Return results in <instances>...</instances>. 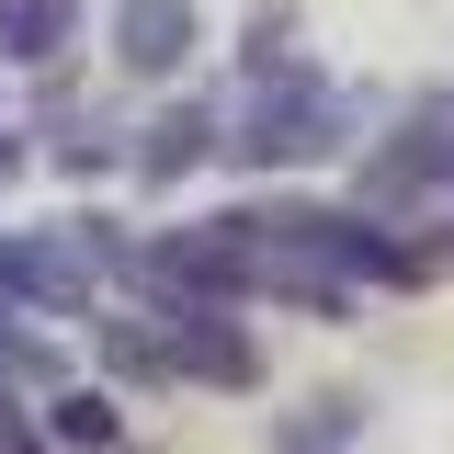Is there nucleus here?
<instances>
[{"label": "nucleus", "instance_id": "obj_1", "mask_svg": "<svg viewBox=\"0 0 454 454\" xmlns=\"http://www.w3.org/2000/svg\"><path fill=\"white\" fill-rule=\"evenodd\" d=\"M340 125H352V103H340L318 68L239 80V91H227V160L239 170H307V160H330V148H352Z\"/></svg>", "mask_w": 454, "mask_h": 454}, {"label": "nucleus", "instance_id": "obj_2", "mask_svg": "<svg viewBox=\"0 0 454 454\" xmlns=\"http://www.w3.org/2000/svg\"><path fill=\"white\" fill-rule=\"evenodd\" d=\"M0 307H23V318H91L103 273L80 262L68 227H0Z\"/></svg>", "mask_w": 454, "mask_h": 454}, {"label": "nucleus", "instance_id": "obj_3", "mask_svg": "<svg viewBox=\"0 0 454 454\" xmlns=\"http://www.w3.org/2000/svg\"><path fill=\"white\" fill-rule=\"evenodd\" d=\"M170 340V387H262V340L239 330V307H148Z\"/></svg>", "mask_w": 454, "mask_h": 454}, {"label": "nucleus", "instance_id": "obj_4", "mask_svg": "<svg viewBox=\"0 0 454 454\" xmlns=\"http://www.w3.org/2000/svg\"><path fill=\"white\" fill-rule=\"evenodd\" d=\"M103 57L125 80H182V68L205 57V0H114Z\"/></svg>", "mask_w": 454, "mask_h": 454}, {"label": "nucleus", "instance_id": "obj_5", "mask_svg": "<svg viewBox=\"0 0 454 454\" xmlns=\"http://www.w3.org/2000/svg\"><path fill=\"white\" fill-rule=\"evenodd\" d=\"M205 160H227V103H205V91H182V103H160L148 125H137V148H125V170H137L148 193H170V182H193Z\"/></svg>", "mask_w": 454, "mask_h": 454}, {"label": "nucleus", "instance_id": "obj_6", "mask_svg": "<svg viewBox=\"0 0 454 454\" xmlns=\"http://www.w3.org/2000/svg\"><path fill=\"white\" fill-rule=\"evenodd\" d=\"M46 443H57V454H114V443H125L114 387H57V397H46Z\"/></svg>", "mask_w": 454, "mask_h": 454}, {"label": "nucleus", "instance_id": "obj_7", "mask_svg": "<svg viewBox=\"0 0 454 454\" xmlns=\"http://www.w3.org/2000/svg\"><path fill=\"white\" fill-rule=\"evenodd\" d=\"M68 35H80V0H23V12L0 23V57H12V68H57Z\"/></svg>", "mask_w": 454, "mask_h": 454}, {"label": "nucleus", "instance_id": "obj_8", "mask_svg": "<svg viewBox=\"0 0 454 454\" xmlns=\"http://www.w3.org/2000/svg\"><path fill=\"white\" fill-rule=\"evenodd\" d=\"M352 432H364V397H307V409L273 432V454H340Z\"/></svg>", "mask_w": 454, "mask_h": 454}, {"label": "nucleus", "instance_id": "obj_9", "mask_svg": "<svg viewBox=\"0 0 454 454\" xmlns=\"http://www.w3.org/2000/svg\"><path fill=\"white\" fill-rule=\"evenodd\" d=\"M23 170H35V137H23V125H0V193H12Z\"/></svg>", "mask_w": 454, "mask_h": 454}, {"label": "nucleus", "instance_id": "obj_10", "mask_svg": "<svg viewBox=\"0 0 454 454\" xmlns=\"http://www.w3.org/2000/svg\"><path fill=\"white\" fill-rule=\"evenodd\" d=\"M12 12H23V0H0V23H12Z\"/></svg>", "mask_w": 454, "mask_h": 454}, {"label": "nucleus", "instance_id": "obj_11", "mask_svg": "<svg viewBox=\"0 0 454 454\" xmlns=\"http://www.w3.org/2000/svg\"><path fill=\"white\" fill-rule=\"evenodd\" d=\"M443 262H454V239H443Z\"/></svg>", "mask_w": 454, "mask_h": 454}]
</instances>
